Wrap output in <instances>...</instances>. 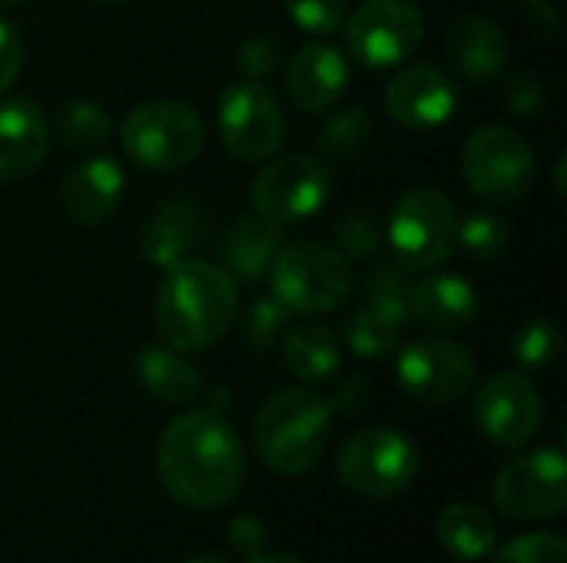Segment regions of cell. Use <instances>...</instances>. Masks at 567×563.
I'll return each instance as SVG.
<instances>
[{
    "mask_svg": "<svg viewBox=\"0 0 567 563\" xmlns=\"http://www.w3.org/2000/svg\"><path fill=\"white\" fill-rule=\"evenodd\" d=\"M156 471L179 504L219 511L243 491L246 451L239 435L216 411H183L159 438Z\"/></svg>",
    "mask_w": 567,
    "mask_h": 563,
    "instance_id": "obj_1",
    "label": "cell"
},
{
    "mask_svg": "<svg viewBox=\"0 0 567 563\" xmlns=\"http://www.w3.org/2000/svg\"><path fill=\"white\" fill-rule=\"evenodd\" d=\"M236 312V279L223 265L193 256L166 269L153 305L159 338L183 355L213 348L233 329Z\"/></svg>",
    "mask_w": 567,
    "mask_h": 563,
    "instance_id": "obj_2",
    "label": "cell"
},
{
    "mask_svg": "<svg viewBox=\"0 0 567 563\" xmlns=\"http://www.w3.org/2000/svg\"><path fill=\"white\" fill-rule=\"evenodd\" d=\"M329 438L332 408L306 388L276 392L256 415V451L286 478L309 475L326 458Z\"/></svg>",
    "mask_w": 567,
    "mask_h": 563,
    "instance_id": "obj_3",
    "label": "cell"
},
{
    "mask_svg": "<svg viewBox=\"0 0 567 563\" xmlns=\"http://www.w3.org/2000/svg\"><path fill=\"white\" fill-rule=\"evenodd\" d=\"M269 295L292 315H322L339 309L352 292L349 259L326 242H282L269 262Z\"/></svg>",
    "mask_w": 567,
    "mask_h": 563,
    "instance_id": "obj_4",
    "label": "cell"
},
{
    "mask_svg": "<svg viewBox=\"0 0 567 563\" xmlns=\"http://www.w3.org/2000/svg\"><path fill=\"white\" fill-rule=\"evenodd\" d=\"M120 143L143 169L179 173L203 153L206 126L203 116L183 100H146L123 116Z\"/></svg>",
    "mask_w": 567,
    "mask_h": 563,
    "instance_id": "obj_5",
    "label": "cell"
},
{
    "mask_svg": "<svg viewBox=\"0 0 567 563\" xmlns=\"http://www.w3.org/2000/svg\"><path fill=\"white\" fill-rule=\"evenodd\" d=\"M458 212L442 189L415 186L409 189L385 226V239L392 246V259H399L409 272H425L442 265L455 252Z\"/></svg>",
    "mask_w": 567,
    "mask_h": 563,
    "instance_id": "obj_6",
    "label": "cell"
},
{
    "mask_svg": "<svg viewBox=\"0 0 567 563\" xmlns=\"http://www.w3.org/2000/svg\"><path fill=\"white\" fill-rule=\"evenodd\" d=\"M346 50L369 70H389L425 43V13L412 0H362L342 23Z\"/></svg>",
    "mask_w": 567,
    "mask_h": 563,
    "instance_id": "obj_7",
    "label": "cell"
},
{
    "mask_svg": "<svg viewBox=\"0 0 567 563\" xmlns=\"http://www.w3.org/2000/svg\"><path fill=\"white\" fill-rule=\"evenodd\" d=\"M462 176L475 196L488 202H512L522 199L535 179V153L518 129L488 123L465 139Z\"/></svg>",
    "mask_w": 567,
    "mask_h": 563,
    "instance_id": "obj_8",
    "label": "cell"
},
{
    "mask_svg": "<svg viewBox=\"0 0 567 563\" xmlns=\"http://www.w3.org/2000/svg\"><path fill=\"white\" fill-rule=\"evenodd\" d=\"M419 475V448L395 428H365L339 451V478L349 491L382 501L412 488Z\"/></svg>",
    "mask_w": 567,
    "mask_h": 563,
    "instance_id": "obj_9",
    "label": "cell"
},
{
    "mask_svg": "<svg viewBox=\"0 0 567 563\" xmlns=\"http://www.w3.org/2000/svg\"><path fill=\"white\" fill-rule=\"evenodd\" d=\"M216 129L229 156L243 163H262L282 146L286 116L266 83L243 76L219 93Z\"/></svg>",
    "mask_w": 567,
    "mask_h": 563,
    "instance_id": "obj_10",
    "label": "cell"
},
{
    "mask_svg": "<svg viewBox=\"0 0 567 563\" xmlns=\"http://www.w3.org/2000/svg\"><path fill=\"white\" fill-rule=\"evenodd\" d=\"M249 196L252 209L279 226L312 219L332 199V173L319 156L286 153L259 169Z\"/></svg>",
    "mask_w": 567,
    "mask_h": 563,
    "instance_id": "obj_11",
    "label": "cell"
},
{
    "mask_svg": "<svg viewBox=\"0 0 567 563\" xmlns=\"http://www.w3.org/2000/svg\"><path fill=\"white\" fill-rule=\"evenodd\" d=\"M495 504L508 521H551L567 508V465L558 448L512 458L495 478Z\"/></svg>",
    "mask_w": 567,
    "mask_h": 563,
    "instance_id": "obj_12",
    "label": "cell"
},
{
    "mask_svg": "<svg viewBox=\"0 0 567 563\" xmlns=\"http://www.w3.org/2000/svg\"><path fill=\"white\" fill-rule=\"evenodd\" d=\"M478 431L502 451H518L542 431L545 402L525 372H498L475 395Z\"/></svg>",
    "mask_w": 567,
    "mask_h": 563,
    "instance_id": "obj_13",
    "label": "cell"
},
{
    "mask_svg": "<svg viewBox=\"0 0 567 563\" xmlns=\"http://www.w3.org/2000/svg\"><path fill=\"white\" fill-rule=\"evenodd\" d=\"M399 385L422 405H452L475 385V358L449 338H415L399 352Z\"/></svg>",
    "mask_w": 567,
    "mask_h": 563,
    "instance_id": "obj_14",
    "label": "cell"
},
{
    "mask_svg": "<svg viewBox=\"0 0 567 563\" xmlns=\"http://www.w3.org/2000/svg\"><path fill=\"white\" fill-rule=\"evenodd\" d=\"M458 106V86L455 80L429 63L402 70L385 86V110L395 123L409 129H435L452 119Z\"/></svg>",
    "mask_w": 567,
    "mask_h": 563,
    "instance_id": "obj_15",
    "label": "cell"
},
{
    "mask_svg": "<svg viewBox=\"0 0 567 563\" xmlns=\"http://www.w3.org/2000/svg\"><path fill=\"white\" fill-rule=\"evenodd\" d=\"M50 153V119L27 96L0 100V183L37 176Z\"/></svg>",
    "mask_w": 567,
    "mask_h": 563,
    "instance_id": "obj_16",
    "label": "cell"
},
{
    "mask_svg": "<svg viewBox=\"0 0 567 563\" xmlns=\"http://www.w3.org/2000/svg\"><path fill=\"white\" fill-rule=\"evenodd\" d=\"M206 239V212L196 199L176 196L166 199L150 212V219L140 226V256L156 265L169 269L183 259H189Z\"/></svg>",
    "mask_w": 567,
    "mask_h": 563,
    "instance_id": "obj_17",
    "label": "cell"
},
{
    "mask_svg": "<svg viewBox=\"0 0 567 563\" xmlns=\"http://www.w3.org/2000/svg\"><path fill=\"white\" fill-rule=\"evenodd\" d=\"M126 176L110 156H83L76 159L63 183H60V202L63 212L76 226H96L103 222L123 199Z\"/></svg>",
    "mask_w": 567,
    "mask_h": 563,
    "instance_id": "obj_18",
    "label": "cell"
},
{
    "mask_svg": "<svg viewBox=\"0 0 567 563\" xmlns=\"http://www.w3.org/2000/svg\"><path fill=\"white\" fill-rule=\"evenodd\" d=\"M349 86V63L332 43H306L296 50L286 70L289 100L302 113H326Z\"/></svg>",
    "mask_w": 567,
    "mask_h": 563,
    "instance_id": "obj_19",
    "label": "cell"
},
{
    "mask_svg": "<svg viewBox=\"0 0 567 563\" xmlns=\"http://www.w3.org/2000/svg\"><path fill=\"white\" fill-rule=\"evenodd\" d=\"M279 246H282V226L252 209L226 222L216 252H219L223 269L236 282H259L266 279L269 262L276 259Z\"/></svg>",
    "mask_w": 567,
    "mask_h": 563,
    "instance_id": "obj_20",
    "label": "cell"
},
{
    "mask_svg": "<svg viewBox=\"0 0 567 563\" xmlns=\"http://www.w3.org/2000/svg\"><path fill=\"white\" fill-rule=\"evenodd\" d=\"M445 46H449L452 63L462 70V76L468 83L495 80L508 66V53H512L505 30L485 13H468V17L455 20Z\"/></svg>",
    "mask_w": 567,
    "mask_h": 563,
    "instance_id": "obj_21",
    "label": "cell"
},
{
    "mask_svg": "<svg viewBox=\"0 0 567 563\" xmlns=\"http://www.w3.org/2000/svg\"><path fill=\"white\" fill-rule=\"evenodd\" d=\"M409 312L435 332H455V329H465L475 322L478 292L468 279L439 272V275H429L419 285H412Z\"/></svg>",
    "mask_w": 567,
    "mask_h": 563,
    "instance_id": "obj_22",
    "label": "cell"
},
{
    "mask_svg": "<svg viewBox=\"0 0 567 563\" xmlns=\"http://www.w3.org/2000/svg\"><path fill=\"white\" fill-rule=\"evenodd\" d=\"M133 368L140 385L166 405H189L203 388L199 372L169 345H143L133 358Z\"/></svg>",
    "mask_w": 567,
    "mask_h": 563,
    "instance_id": "obj_23",
    "label": "cell"
},
{
    "mask_svg": "<svg viewBox=\"0 0 567 563\" xmlns=\"http://www.w3.org/2000/svg\"><path fill=\"white\" fill-rule=\"evenodd\" d=\"M282 362L296 378H302L309 385H322V382L336 378L339 362H342V348H339V338L329 325L306 322V325H296L286 332Z\"/></svg>",
    "mask_w": 567,
    "mask_h": 563,
    "instance_id": "obj_24",
    "label": "cell"
},
{
    "mask_svg": "<svg viewBox=\"0 0 567 563\" xmlns=\"http://www.w3.org/2000/svg\"><path fill=\"white\" fill-rule=\"evenodd\" d=\"M435 531L442 548L458 561H482L495 551V524L478 504H449Z\"/></svg>",
    "mask_w": 567,
    "mask_h": 563,
    "instance_id": "obj_25",
    "label": "cell"
},
{
    "mask_svg": "<svg viewBox=\"0 0 567 563\" xmlns=\"http://www.w3.org/2000/svg\"><path fill=\"white\" fill-rule=\"evenodd\" d=\"M113 133V119L103 103L96 100H66L56 106L50 119V139L66 149H90L100 146Z\"/></svg>",
    "mask_w": 567,
    "mask_h": 563,
    "instance_id": "obj_26",
    "label": "cell"
},
{
    "mask_svg": "<svg viewBox=\"0 0 567 563\" xmlns=\"http://www.w3.org/2000/svg\"><path fill=\"white\" fill-rule=\"evenodd\" d=\"M372 139V119L365 113V106L352 103V106H339L336 113H329V119L319 129V153L326 159L346 163L352 156H359Z\"/></svg>",
    "mask_w": 567,
    "mask_h": 563,
    "instance_id": "obj_27",
    "label": "cell"
},
{
    "mask_svg": "<svg viewBox=\"0 0 567 563\" xmlns=\"http://www.w3.org/2000/svg\"><path fill=\"white\" fill-rule=\"evenodd\" d=\"M402 335V322L385 315L382 309L362 302L355 312H349L346 319V345L359 355V358H382L399 345Z\"/></svg>",
    "mask_w": 567,
    "mask_h": 563,
    "instance_id": "obj_28",
    "label": "cell"
},
{
    "mask_svg": "<svg viewBox=\"0 0 567 563\" xmlns=\"http://www.w3.org/2000/svg\"><path fill=\"white\" fill-rule=\"evenodd\" d=\"M455 246H462L475 262H492L508 249V222L495 209H475L458 219Z\"/></svg>",
    "mask_w": 567,
    "mask_h": 563,
    "instance_id": "obj_29",
    "label": "cell"
},
{
    "mask_svg": "<svg viewBox=\"0 0 567 563\" xmlns=\"http://www.w3.org/2000/svg\"><path fill=\"white\" fill-rule=\"evenodd\" d=\"M409 299H412V282H409V269L399 259H382L369 279H365V299L369 305L382 309L385 315L399 319L405 325L409 319Z\"/></svg>",
    "mask_w": 567,
    "mask_h": 563,
    "instance_id": "obj_30",
    "label": "cell"
},
{
    "mask_svg": "<svg viewBox=\"0 0 567 563\" xmlns=\"http://www.w3.org/2000/svg\"><path fill=\"white\" fill-rule=\"evenodd\" d=\"M561 352V329L555 319L548 315H538V319H528L515 338H512V355L518 358V365L525 372H545L555 365Z\"/></svg>",
    "mask_w": 567,
    "mask_h": 563,
    "instance_id": "obj_31",
    "label": "cell"
},
{
    "mask_svg": "<svg viewBox=\"0 0 567 563\" xmlns=\"http://www.w3.org/2000/svg\"><path fill=\"white\" fill-rule=\"evenodd\" d=\"M289 319H292V312L282 309L272 295L252 299V305H249V312L243 319V338H246V345L252 352L276 348L286 338V332H289Z\"/></svg>",
    "mask_w": 567,
    "mask_h": 563,
    "instance_id": "obj_32",
    "label": "cell"
},
{
    "mask_svg": "<svg viewBox=\"0 0 567 563\" xmlns=\"http://www.w3.org/2000/svg\"><path fill=\"white\" fill-rule=\"evenodd\" d=\"M382 239H385L382 222H379V216L369 212V209H352V212H346V216L339 219V226H336V242H339L336 249H339L346 259H372V256H379Z\"/></svg>",
    "mask_w": 567,
    "mask_h": 563,
    "instance_id": "obj_33",
    "label": "cell"
},
{
    "mask_svg": "<svg viewBox=\"0 0 567 563\" xmlns=\"http://www.w3.org/2000/svg\"><path fill=\"white\" fill-rule=\"evenodd\" d=\"M492 563H567V544L561 534H525L492 551Z\"/></svg>",
    "mask_w": 567,
    "mask_h": 563,
    "instance_id": "obj_34",
    "label": "cell"
},
{
    "mask_svg": "<svg viewBox=\"0 0 567 563\" xmlns=\"http://www.w3.org/2000/svg\"><path fill=\"white\" fill-rule=\"evenodd\" d=\"M289 20L312 37H329L346 23V0H286Z\"/></svg>",
    "mask_w": 567,
    "mask_h": 563,
    "instance_id": "obj_35",
    "label": "cell"
},
{
    "mask_svg": "<svg viewBox=\"0 0 567 563\" xmlns=\"http://www.w3.org/2000/svg\"><path fill=\"white\" fill-rule=\"evenodd\" d=\"M502 100L518 116H542L548 110V90L535 73H512L502 80Z\"/></svg>",
    "mask_w": 567,
    "mask_h": 563,
    "instance_id": "obj_36",
    "label": "cell"
},
{
    "mask_svg": "<svg viewBox=\"0 0 567 563\" xmlns=\"http://www.w3.org/2000/svg\"><path fill=\"white\" fill-rule=\"evenodd\" d=\"M282 60V43L279 37L266 33V30H256L243 40L239 46V66L249 73V80H262L269 76Z\"/></svg>",
    "mask_w": 567,
    "mask_h": 563,
    "instance_id": "obj_37",
    "label": "cell"
},
{
    "mask_svg": "<svg viewBox=\"0 0 567 563\" xmlns=\"http://www.w3.org/2000/svg\"><path fill=\"white\" fill-rule=\"evenodd\" d=\"M23 66V43L17 37V30L0 20V93L13 86V80L20 76Z\"/></svg>",
    "mask_w": 567,
    "mask_h": 563,
    "instance_id": "obj_38",
    "label": "cell"
},
{
    "mask_svg": "<svg viewBox=\"0 0 567 563\" xmlns=\"http://www.w3.org/2000/svg\"><path fill=\"white\" fill-rule=\"evenodd\" d=\"M229 548L239 551V554H246V557L259 554L266 548V528H262V521L259 518H236L229 524Z\"/></svg>",
    "mask_w": 567,
    "mask_h": 563,
    "instance_id": "obj_39",
    "label": "cell"
},
{
    "mask_svg": "<svg viewBox=\"0 0 567 563\" xmlns=\"http://www.w3.org/2000/svg\"><path fill=\"white\" fill-rule=\"evenodd\" d=\"M365 402H369V385H365L362 378H352V382H346V388H339V395H336V402H332L329 408L362 411V408H365Z\"/></svg>",
    "mask_w": 567,
    "mask_h": 563,
    "instance_id": "obj_40",
    "label": "cell"
},
{
    "mask_svg": "<svg viewBox=\"0 0 567 563\" xmlns=\"http://www.w3.org/2000/svg\"><path fill=\"white\" fill-rule=\"evenodd\" d=\"M246 563H306V561H299V557H292V554H282V551H259V554H252Z\"/></svg>",
    "mask_w": 567,
    "mask_h": 563,
    "instance_id": "obj_41",
    "label": "cell"
},
{
    "mask_svg": "<svg viewBox=\"0 0 567 563\" xmlns=\"http://www.w3.org/2000/svg\"><path fill=\"white\" fill-rule=\"evenodd\" d=\"M186 563H226L219 554H196V557H189Z\"/></svg>",
    "mask_w": 567,
    "mask_h": 563,
    "instance_id": "obj_42",
    "label": "cell"
},
{
    "mask_svg": "<svg viewBox=\"0 0 567 563\" xmlns=\"http://www.w3.org/2000/svg\"><path fill=\"white\" fill-rule=\"evenodd\" d=\"M13 3H20V0H0V7H13Z\"/></svg>",
    "mask_w": 567,
    "mask_h": 563,
    "instance_id": "obj_43",
    "label": "cell"
},
{
    "mask_svg": "<svg viewBox=\"0 0 567 563\" xmlns=\"http://www.w3.org/2000/svg\"><path fill=\"white\" fill-rule=\"evenodd\" d=\"M96 3H123V0H96Z\"/></svg>",
    "mask_w": 567,
    "mask_h": 563,
    "instance_id": "obj_44",
    "label": "cell"
},
{
    "mask_svg": "<svg viewBox=\"0 0 567 563\" xmlns=\"http://www.w3.org/2000/svg\"><path fill=\"white\" fill-rule=\"evenodd\" d=\"M525 3H535V0H525Z\"/></svg>",
    "mask_w": 567,
    "mask_h": 563,
    "instance_id": "obj_45",
    "label": "cell"
}]
</instances>
